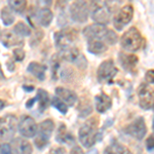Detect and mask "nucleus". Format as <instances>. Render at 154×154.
I'll use <instances>...</instances> for the list:
<instances>
[{
    "label": "nucleus",
    "instance_id": "nucleus-23",
    "mask_svg": "<svg viewBox=\"0 0 154 154\" xmlns=\"http://www.w3.org/2000/svg\"><path fill=\"white\" fill-rule=\"evenodd\" d=\"M80 54H80V51H79V49L72 45L70 48L60 51L59 56H60V58L65 60V61H68V62H70V63H75L76 60L79 58Z\"/></svg>",
    "mask_w": 154,
    "mask_h": 154
},
{
    "label": "nucleus",
    "instance_id": "nucleus-17",
    "mask_svg": "<svg viewBox=\"0 0 154 154\" xmlns=\"http://www.w3.org/2000/svg\"><path fill=\"white\" fill-rule=\"evenodd\" d=\"M112 107V99L104 91H101L95 97V108L99 113L103 114L110 110Z\"/></svg>",
    "mask_w": 154,
    "mask_h": 154
},
{
    "label": "nucleus",
    "instance_id": "nucleus-8",
    "mask_svg": "<svg viewBox=\"0 0 154 154\" xmlns=\"http://www.w3.org/2000/svg\"><path fill=\"white\" fill-rule=\"evenodd\" d=\"M18 128V118L14 114H6L0 118V138L8 141L14 138Z\"/></svg>",
    "mask_w": 154,
    "mask_h": 154
},
{
    "label": "nucleus",
    "instance_id": "nucleus-24",
    "mask_svg": "<svg viewBox=\"0 0 154 154\" xmlns=\"http://www.w3.org/2000/svg\"><path fill=\"white\" fill-rule=\"evenodd\" d=\"M37 102L39 105V111L43 112L46 110V108L48 107L49 103H51V98H49L48 93L43 88H38L37 89V94L35 96Z\"/></svg>",
    "mask_w": 154,
    "mask_h": 154
},
{
    "label": "nucleus",
    "instance_id": "nucleus-33",
    "mask_svg": "<svg viewBox=\"0 0 154 154\" xmlns=\"http://www.w3.org/2000/svg\"><path fill=\"white\" fill-rule=\"evenodd\" d=\"M43 37H44V32L41 31V30H37L35 33H34V35L31 37V39H30V45L32 48L37 46L41 42Z\"/></svg>",
    "mask_w": 154,
    "mask_h": 154
},
{
    "label": "nucleus",
    "instance_id": "nucleus-44",
    "mask_svg": "<svg viewBox=\"0 0 154 154\" xmlns=\"http://www.w3.org/2000/svg\"><path fill=\"white\" fill-rule=\"evenodd\" d=\"M4 107H5V102H4L3 100H1V99H0V111H1L2 109L4 108Z\"/></svg>",
    "mask_w": 154,
    "mask_h": 154
},
{
    "label": "nucleus",
    "instance_id": "nucleus-5",
    "mask_svg": "<svg viewBox=\"0 0 154 154\" xmlns=\"http://www.w3.org/2000/svg\"><path fill=\"white\" fill-rule=\"evenodd\" d=\"M54 130V123L51 119H45L39 125L37 134L34 139V145L37 149L42 150L48 145L49 138Z\"/></svg>",
    "mask_w": 154,
    "mask_h": 154
},
{
    "label": "nucleus",
    "instance_id": "nucleus-46",
    "mask_svg": "<svg viewBox=\"0 0 154 154\" xmlns=\"http://www.w3.org/2000/svg\"><path fill=\"white\" fill-rule=\"evenodd\" d=\"M89 154H99V153H98V151H97L96 149H94L93 151H91V152H89Z\"/></svg>",
    "mask_w": 154,
    "mask_h": 154
},
{
    "label": "nucleus",
    "instance_id": "nucleus-11",
    "mask_svg": "<svg viewBox=\"0 0 154 154\" xmlns=\"http://www.w3.org/2000/svg\"><path fill=\"white\" fill-rule=\"evenodd\" d=\"M139 105L144 110H152L154 104L153 88L145 82L140 84L138 88Z\"/></svg>",
    "mask_w": 154,
    "mask_h": 154
},
{
    "label": "nucleus",
    "instance_id": "nucleus-45",
    "mask_svg": "<svg viewBox=\"0 0 154 154\" xmlns=\"http://www.w3.org/2000/svg\"><path fill=\"white\" fill-rule=\"evenodd\" d=\"M0 79H5V76H4V74H3V71H2L1 65H0Z\"/></svg>",
    "mask_w": 154,
    "mask_h": 154
},
{
    "label": "nucleus",
    "instance_id": "nucleus-4",
    "mask_svg": "<svg viewBox=\"0 0 154 154\" xmlns=\"http://www.w3.org/2000/svg\"><path fill=\"white\" fill-rule=\"evenodd\" d=\"M77 38H78L77 31L71 27L63 28L60 31L54 32V44L60 51L72 46V44L77 40Z\"/></svg>",
    "mask_w": 154,
    "mask_h": 154
},
{
    "label": "nucleus",
    "instance_id": "nucleus-26",
    "mask_svg": "<svg viewBox=\"0 0 154 154\" xmlns=\"http://www.w3.org/2000/svg\"><path fill=\"white\" fill-rule=\"evenodd\" d=\"M7 4L11 11L20 14H24L27 8V1H25V0H20V1L19 0H11L7 2Z\"/></svg>",
    "mask_w": 154,
    "mask_h": 154
},
{
    "label": "nucleus",
    "instance_id": "nucleus-6",
    "mask_svg": "<svg viewBox=\"0 0 154 154\" xmlns=\"http://www.w3.org/2000/svg\"><path fill=\"white\" fill-rule=\"evenodd\" d=\"M118 73V69L112 59L102 62L97 70V78L100 83L113 84L114 78Z\"/></svg>",
    "mask_w": 154,
    "mask_h": 154
},
{
    "label": "nucleus",
    "instance_id": "nucleus-22",
    "mask_svg": "<svg viewBox=\"0 0 154 154\" xmlns=\"http://www.w3.org/2000/svg\"><path fill=\"white\" fill-rule=\"evenodd\" d=\"M56 140L59 143H66V144H72L74 143V137L71 135L67 130L65 123H60V126L58 128V133L56 136Z\"/></svg>",
    "mask_w": 154,
    "mask_h": 154
},
{
    "label": "nucleus",
    "instance_id": "nucleus-43",
    "mask_svg": "<svg viewBox=\"0 0 154 154\" xmlns=\"http://www.w3.org/2000/svg\"><path fill=\"white\" fill-rule=\"evenodd\" d=\"M23 89L26 91H28V93H32V91L35 89L33 85H23Z\"/></svg>",
    "mask_w": 154,
    "mask_h": 154
},
{
    "label": "nucleus",
    "instance_id": "nucleus-40",
    "mask_svg": "<svg viewBox=\"0 0 154 154\" xmlns=\"http://www.w3.org/2000/svg\"><path fill=\"white\" fill-rule=\"evenodd\" d=\"M6 67H7V70H8L9 72H14V70H16V65H14V61L11 59L6 62Z\"/></svg>",
    "mask_w": 154,
    "mask_h": 154
},
{
    "label": "nucleus",
    "instance_id": "nucleus-31",
    "mask_svg": "<svg viewBox=\"0 0 154 154\" xmlns=\"http://www.w3.org/2000/svg\"><path fill=\"white\" fill-rule=\"evenodd\" d=\"M110 146L113 148L114 152L115 154H133L130 151V149H128L125 146H123L122 144H120L119 142H117L116 140H112Z\"/></svg>",
    "mask_w": 154,
    "mask_h": 154
},
{
    "label": "nucleus",
    "instance_id": "nucleus-18",
    "mask_svg": "<svg viewBox=\"0 0 154 154\" xmlns=\"http://www.w3.org/2000/svg\"><path fill=\"white\" fill-rule=\"evenodd\" d=\"M12 154H32V145L23 138H17L11 142V145Z\"/></svg>",
    "mask_w": 154,
    "mask_h": 154
},
{
    "label": "nucleus",
    "instance_id": "nucleus-15",
    "mask_svg": "<svg viewBox=\"0 0 154 154\" xmlns=\"http://www.w3.org/2000/svg\"><path fill=\"white\" fill-rule=\"evenodd\" d=\"M0 41L7 48H14V46L23 45L24 43L23 39L21 37H19L18 35H16L11 30H3L0 33Z\"/></svg>",
    "mask_w": 154,
    "mask_h": 154
},
{
    "label": "nucleus",
    "instance_id": "nucleus-30",
    "mask_svg": "<svg viewBox=\"0 0 154 154\" xmlns=\"http://www.w3.org/2000/svg\"><path fill=\"white\" fill-rule=\"evenodd\" d=\"M78 110H79V116L80 117H84V116L89 115L91 113L93 107H91L88 100H85V103H84V100L82 99V101L80 102V104L78 106Z\"/></svg>",
    "mask_w": 154,
    "mask_h": 154
},
{
    "label": "nucleus",
    "instance_id": "nucleus-16",
    "mask_svg": "<svg viewBox=\"0 0 154 154\" xmlns=\"http://www.w3.org/2000/svg\"><path fill=\"white\" fill-rule=\"evenodd\" d=\"M56 97H58L60 100H62L67 106L72 107L75 105V103L78 101V97L73 91L68 88H65L63 86H58L54 91Z\"/></svg>",
    "mask_w": 154,
    "mask_h": 154
},
{
    "label": "nucleus",
    "instance_id": "nucleus-38",
    "mask_svg": "<svg viewBox=\"0 0 154 154\" xmlns=\"http://www.w3.org/2000/svg\"><path fill=\"white\" fill-rule=\"evenodd\" d=\"M146 147H147V150L149 152H152L153 151V147H154V136L153 134H151L150 136L147 138V141H146Z\"/></svg>",
    "mask_w": 154,
    "mask_h": 154
},
{
    "label": "nucleus",
    "instance_id": "nucleus-7",
    "mask_svg": "<svg viewBox=\"0 0 154 154\" xmlns=\"http://www.w3.org/2000/svg\"><path fill=\"white\" fill-rule=\"evenodd\" d=\"M91 7L89 3L86 1H75L71 3L69 7V14L72 21L79 24H83L88 21Z\"/></svg>",
    "mask_w": 154,
    "mask_h": 154
},
{
    "label": "nucleus",
    "instance_id": "nucleus-34",
    "mask_svg": "<svg viewBox=\"0 0 154 154\" xmlns=\"http://www.w3.org/2000/svg\"><path fill=\"white\" fill-rule=\"evenodd\" d=\"M12 54H14V58L16 62H22L24 61L25 57H26V53L22 48H17L12 51Z\"/></svg>",
    "mask_w": 154,
    "mask_h": 154
},
{
    "label": "nucleus",
    "instance_id": "nucleus-37",
    "mask_svg": "<svg viewBox=\"0 0 154 154\" xmlns=\"http://www.w3.org/2000/svg\"><path fill=\"white\" fill-rule=\"evenodd\" d=\"M0 154H12L11 145L7 143L0 144Z\"/></svg>",
    "mask_w": 154,
    "mask_h": 154
},
{
    "label": "nucleus",
    "instance_id": "nucleus-32",
    "mask_svg": "<svg viewBox=\"0 0 154 154\" xmlns=\"http://www.w3.org/2000/svg\"><path fill=\"white\" fill-rule=\"evenodd\" d=\"M117 40H118L117 34H116L113 30L108 29V32H107L105 38H104V42H105L107 45H108V44L109 45H114V44L117 42Z\"/></svg>",
    "mask_w": 154,
    "mask_h": 154
},
{
    "label": "nucleus",
    "instance_id": "nucleus-20",
    "mask_svg": "<svg viewBox=\"0 0 154 154\" xmlns=\"http://www.w3.org/2000/svg\"><path fill=\"white\" fill-rule=\"evenodd\" d=\"M38 23L43 27H48L53 22L54 14L48 7H42L35 14Z\"/></svg>",
    "mask_w": 154,
    "mask_h": 154
},
{
    "label": "nucleus",
    "instance_id": "nucleus-25",
    "mask_svg": "<svg viewBox=\"0 0 154 154\" xmlns=\"http://www.w3.org/2000/svg\"><path fill=\"white\" fill-rule=\"evenodd\" d=\"M12 32H14L16 35H18L19 37L31 36V34H32L31 28H30L27 24H25L24 22H19V23H17L16 26L14 27Z\"/></svg>",
    "mask_w": 154,
    "mask_h": 154
},
{
    "label": "nucleus",
    "instance_id": "nucleus-41",
    "mask_svg": "<svg viewBox=\"0 0 154 154\" xmlns=\"http://www.w3.org/2000/svg\"><path fill=\"white\" fill-rule=\"evenodd\" d=\"M70 154H84V152L80 146H74V147L71 149Z\"/></svg>",
    "mask_w": 154,
    "mask_h": 154
},
{
    "label": "nucleus",
    "instance_id": "nucleus-1",
    "mask_svg": "<svg viewBox=\"0 0 154 154\" xmlns=\"http://www.w3.org/2000/svg\"><path fill=\"white\" fill-rule=\"evenodd\" d=\"M78 138L83 147H93L97 141L100 139L99 118L96 117V116H91V118H88L79 128Z\"/></svg>",
    "mask_w": 154,
    "mask_h": 154
},
{
    "label": "nucleus",
    "instance_id": "nucleus-9",
    "mask_svg": "<svg viewBox=\"0 0 154 154\" xmlns=\"http://www.w3.org/2000/svg\"><path fill=\"white\" fill-rule=\"evenodd\" d=\"M134 17V7L131 4H126L122 6L118 11L117 14L113 18V25L114 28L117 31H121L126 25L131 23Z\"/></svg>",
    "mask_w": 154,
    "mask_h": 154
},
{
    "label": "nucleus",
    "instance_id": "nucleus-12",
    "mask_svg": "<svg viewBox=\"0 0 154 154\" xmlns=\"http://www.w3.org/2000/svg\"><path fill=\"white\" fill-rule=\"evenodd\" d=\"M18 130L25 138H34L37 134L38 125L31 116L23 115L18 121Z\"/></svg>",
    "mask_w": 154,
    "mask_h": 154
},
{
    "label": "nucleus",
    "instance_id": "nucleus-3",
    "mask_svg": "<svg viewBox=\"0 0 154 154\" xmlns=\"http://www.w3.org/2000/svg\"><path fill=\"white\" fill-rule=\"evenodd\" d=\"M121 48L125 51L135 53L142 48L143 44V36L141 32L136 27H131L122 34L120 38Z\"/></svg>",
    "mask_w": 154,
    "mask_h": 154
},
{
    "label": "nucleus",
    "instance_id": "nucleus-29",
    "mask_svg": "<svg viewBox=\"0 0 154 154\" xmlns=\"http://www.w3.org/2000/svg\"><path fill=\"white\" fill-rule=\"evenodd\" d=\"M49 104H51V106H53L54 108H56L60 113L66 114L68 112V106H67L62 100H60L58 97H56V96L53 97V98L51 99V103Z\"/></svg>",
    "mask_w": 154,
    "mask_h": 154
},
{
    "label": "nucleus",
    "instance_id": "nucleus-35",
    "mask_svg": "<svg viewBox=\"0 0 154 154\" xmlns=\"http://www.w3.org/2000/svg\"><path fill=\"white\" fill-rule=\"evenodd\" d=\"M75 65L78 67L79 69H81V70H84V69H86V67H88V61H86V58L82 54H80L79 56V58L76 60Z\"/></svg>",
    "mask_w": 154,
    "mask_h": 154
},
{
    "label": "nucleus",
    "instance_id": "nucleus-28",
    "mask_svg": "<svg viewBox=\"0 0 154 154\" xmlns=\"http://www.w3.org/2000/svg\"><path fill=\"white\" fill-rule=\"evenodd\" d=\"M51 78L54 80H57L59 75L60 66H61V58H60L59 54H56L53 56L51 61Z\"/></svg>",
    "mask_w": 154,
    "mask_h": 154
},
{
    "label": "nucleus",
    "instance_id": "nucleus-36",
    "mask_svg": "<svg viewBox=\"0 0 154 154\" xmlns=\"http://www.w3.org/2000/svg\"><path fill=\"white\" fill-rule=\"evenodd\" d=\"M153 82H154V71L151 69V70H148L145 74V83L150 85V84H153Z\"/></svg>",
    "mask_w": 154,
    "mask_h": 154
},
{
    "label": "nucleus",
    "instance_id": "nucleus-42",
    "mask_svg": "<svg viewBox=\"0 0 154 154\" xmlns=\"http://www.w3.org/2000/svg\"><path fill=\"white\" fill-rule=\"evenodd\" d=\"M37 102L36 100V98L34 97V98H31V99H29L28 101L26 102V108H28V109H31L32 107L34 106V104H35Z\"/></svg>",
    "mask_w": 154,
    "mask_h": 154
},
{
    "label": "nucleus",
    "instance_id": "nucleus-13",
    "mask_svg": "<svg viewBox=\"0 0 154 154\" xmlns=\"http://www.w3.org/2000/svg\"><path fill=\"white\" fill-rule=\"evenodd\" d=\"M118 63L125 72L131 74H136L139 58L134 54H126L123 53V51H120L118 54Z\"/></svg>",
    "mask_w": 154,
    "mask_h": 154
},
{
    "label": "nucleus",
    "instance_id": "nucleus-10",
    "mask_svg": "<svg viewBox=\"0 0 154 154\" xmlns=\"http://www.w3.org/2000/svg\"><path fill=\"white\" fill-rule=\"evenodd\" d=\"M125 133L138 141L143 140L144 137L146 136V133H147V126H146L145 119L142 116L137 117L133 122H131L130 125L125 126Z\"/></svg>",
    "mask_w": 154,
    "mask_h": 154
},
{
    "label": "nucleus",
    "instance_id": "nucleus-39",
    "mask_svg": "<svg viewBox=\"0 0 154 154\" xmlns=\"http://www.w3.org/2000/svg\"><path fill=\"white\" fill-rule=\"evenodd\" d=\"M48 154H66V150L63 147H53Z\"/></svg>",
    "mask_w": 154,
    "mask_h": 154
},
{
    "label": "nucleus",
    "instance_id": "nucleus-19",
    "mask_svg": "<svg viewBox=\"0 0 154 154\" xmlns=\"http://www.w3.org/2000/svg\"><path fill=\"white\" fill-rule=\"evenodd\" d=\"M46 66L42 65L38 62H31L27 67V72L32 74L34 77H36L38 80L43 81L45 79V72H46Z\"/></svg>",
    "mask_w": 154,
    "mask_h": 154
},
{
    "label": "nucleus",
    "instance_id": "nucleus-14",
    "mask_svg": "<svg viewBox=\"0 0 154 154\" xmlns=\"http://www.w3.org/2000/svg\"><path fill=\"white\" fill-rule=\"evenodd\" d=\"M107 32H108V28L106 26L103 25H99V24H91L86 26L83 29L82 34L84 36V38L88 41L89 40H94V39H98V40L104 41Z\"/></svg>",
    "mask_w": 154,
    "mask_h": 154
},
{
    "label": "nucleus",
    "instance_id": "nucleus-2",
    "mask_svg": "<svg viewBox=\"0 0 154 154\" xmlns=\"http://www.w3.org/2000/svg\"><path fill=\"white\" fill-rule=\"evenodd\" d=\"M91 7V19L96 22V24L106 26L110 23L112 9L108 2L106 1H94L89 3Z\"/></svg>",
    "mask_w": 154,
    "mask_h": 154
},
{
    "label": "nucleus",
    "instance_id": "nucleus-21",
    "mask_svg": "<svg viewBox=\"0 0 154 154\" xmlns=\"http://www.w3.org/2000/svg\"><path fill=\"white\" fill-rule=\"evenodd\" d=\"M107 49H108V45L102 40L94 39V40L88 41V51L89 54L99 56V54L106 53Z\"/></svg>",
    "mask_w": 154,
    "mask_h": 154
},
{
    "label": "nucleus",
    "instance_id": "nucleus-27",
    "mask_svg": "<svg viewBox=\"0 0 154 154\" xmlns=\"http://www.w3.org/2000/svg\"><path fill=\"white\" fill-rule=\"evenodd\" d=\"M1 20L4 26H11V25L14 24L16 18H14V14H12V11L8 6H4L1 9Z\"/></svg>",
    "mask_w": 154,
    "mask_h": 154
}]
</instances>
